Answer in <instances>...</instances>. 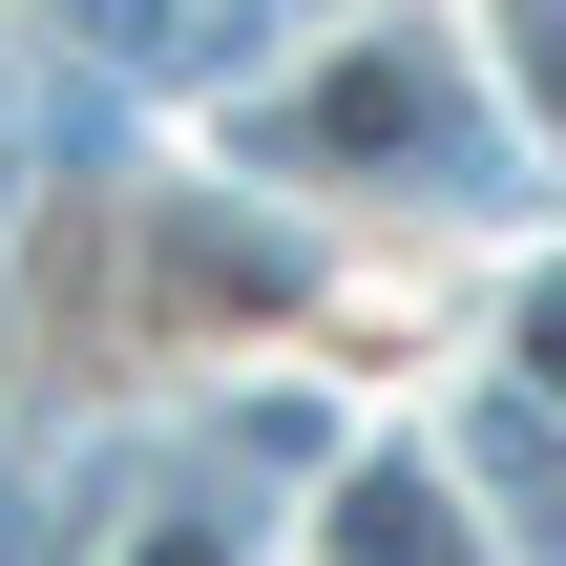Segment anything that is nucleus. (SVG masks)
Masks as SVG:
<instances>
[{
  "label": "nucleus",
  "mask_w": 566,
  "mask_h": 566,
  "mask_svg": "<svg viewBox=\"0 0 566 566\" xmlns=\"http://www.w3.org/2000/svg\"><path fill=\"white\" fill-rule=\"evenodd\" d=\"M294 126H315V147H441V84H420V63H336Z\"/></svg>",
  "instance_id": "nucleus-1"
},
{
  "label": "nucleus",
  "mask_w": 566,
  "mask_h": 566,
  "mask_svg": "<svg viewBox=\"0 0 566 566\" xmlns=\"http://www.w3.org/2000/svg\"><path fill=\"white\" fill-rule=\"evenodd\" d=\"M357 566H462V546H441V504H420V483H357Z\"/></svg>",
  "instance_id": "nucleus-2"
},
{
  "label": "nucleus",
  "mask_w": 566,
  "mask_h": 566,
  "mask_svg": "<svg viewBox=\"0 0 566 566\" xmlns=\"http://www.w3.org/2000/svg\"><path fill=\"white\" fill-rule=\"evenodd\" d=\"M84 42H105V63H168L189 21H168V0H84Z\"/></svg>",
  "instance_id": "nucleus-3"
},
{
  "label": "nucleus",
  "mask_w": 566,
  "mask_h": 566,
  "mask_svg": "<svg viewBox=\"0 0 566 566\" xmlns=\"http://www.w3.org/2000/svg\"><path fill=\"white\" fill-rule=\"evenodd\" d=\"M525 357H546V378H566V294H546V315H525Z\"/></svg>",
  "instance_id": "nucleus-4"
}]
</instances>
